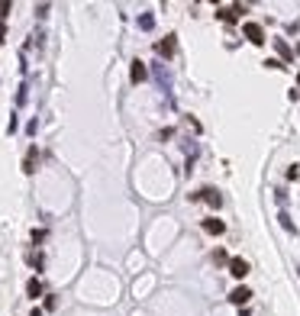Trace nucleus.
Wrapping results in <instances>:
<instances>
[{
  "instance_id": "nucleus-1",
  "label": "nucleus",
  "mask_w": 300,
  "mask_h": 316,
  "mask_svg": "<svg viewBox=\"0 0 300 316\" xmlns=\"http://www.w3.org/2000/svg\"><path fill=\"white\" fill-rule=\"evenodd\" d=\"M246 36H249V42H252V46H262V42H265L262 26H255V23H246Z\"/></svg>"
},
{
  "instance_id": "nucleus-2",
  "label": "nucleus",
  "mask_w": 300,
  "mask_h": 316,
  "mask_svg": "<svg viewBox=\"0 0 300 316\" xmlns=\"http://www.w3.org/2000/svg\"><path fill=\"white\" fill-rule=\"evenodd\" d=\"M249 297H252V291H249V287H236V291L229 293V300L236 303V307H246V303H249Z\"/></svg>"
},
{
  "instance_id": "nucleus-3",
  "label": "nucleus",
  "mask_w": 300,
  "mask_h": 316,
  "mask_svg": "<svg viewBox=\"0 0 300 316\" xmlns=\"http://www.w3.org/2000/svg\"><path fill=\"white\" fill-rule=\"evenodd\" d=\"M223 219H213V216H210V219H203V232H210V236H223Z\"/></svg>"
},
{
  "instance_id": "nucleus-4",
  "label": "nucleus",
  "mask_w": 300,
  "mask_h": 316,
  "mask_svg": "<svg viewBox=\"0 0 300 316\" xmlns=\"http://www.w3.org/2000/svg\"><path fill=\"white\" fill-rule=\"evenodd\" d=\"M229 271L236 274V278H246V274H249V262H246V258H232Z\"/></svg>"
},
{
  "instance_id": "nucleus-5",
  "label": "nucleus",
  "mask_w": 300,
  "mask_h": 316,
  "mask_svg": "<svg viewBox=\"0 0 300 316\" xmlns=\"http://www.w3.org/2000/svg\"><path fill=\"white\" fill-rule=\"evenodd\" d=\"M197 200H207L210 207H220V203H223V197H220V194H216V191H210V187H207V191H203V194H197Z\"/></svg>"
},
{
  "instance_id": "nucleus-6",
  "label": "nucleus",
  "mask_w": 300,
  "mask_h": 316,
  "mask_svg": "<svg viewBox=\"0 0 300 316\" xmlns=\"http://www.w3.org/2000/svg\"><path fill=\"white\" fill-rule=\"evenodd\" d=\"M36 158H39V152H36V148H29V155H26V165H23L26 174H32V171H36Z\"/></svg>"
},
{
  "instance_id": "nucleus-7",
  "label": "nucleus",
  "mask_w": 300,
  "mask_h": 316,
  "mask_svg": "<svg viewBox=\"0 0 300 316\" xmlns=\"http://www.w3.org/2000/svg\"><path fill=\"white\" fill-rule=\"evenodd\" d=\"M26 293H29L32 300H36L39 293H42V284H39V278H32V281H29V284H26Z\"/></svg>"
},
{
  "instance_id": "nucleus-8",
  "label": "nucleus",
  "mask_w": 300,
  "mask_h": 316,
  "mask_svg": "<svg viewBox=\"0 0 300 316\" xmlns=\"http://www.w3.org/2000/svg\"><path fill=\"white\" fill-rule=\"evenodd\" d=\"M146 77V68H142V62H132V84H139Z\"/></svg>"
},
{
  "instance_id": "nucleus-9",
  "label": "nucleus",
  "mask_w": 300,
  "mask_h": 316,
  "mask_svg": "<svg viewBox=\"0 0 300 316\" xmlns=\"http://www.w3.org/2000/svg\"><path fill=\"white\" fill-rule=\"evenodd\" d=\"M158 52H162V55H175V39H165V42H158Z\"/></svg>"
},
{
  "instance_id": "nucleus-10",
  "label": "nucleus",
  "mask_w": 300,
  "mask_h": 316,
  "mask_svg": "<svg viewBox=\"0 0 300 316\" xmlns=\"http://www.w3.org/2000/svg\"><path fill=\"white\" fill-rule=\"evenodd\" d=\"M275 49H277V52H281V55H284V58H291V49H287L284 42H281V39H275Z\"/></svg>"
},
{
  "instance_id": "nucleus-11",
  "label": "nucleus",
  "mask_w": 300,
  "mask_h": 316,
  "mask_svg": "<svg viewBox=\"0 0 300 316\" xmlns=\"http://www.w3.org/2000/svg\"><path fill=\"white\" fill-rule=\"evenodd\" d=\"M139 26H142V29H152V16H139Z\"/></svg>"
},
{
  "instance_id": "nucleus-12",
  "label": "nucleus",
  "mask_w": 300,
  "mask_h": 316,
  "mask_svg": "<svg viewBox=\"0 0 300 316\" xmlns=\"http://www.w3.org/2000/svg\"><path fill=\"white\" fill-rule=\"evenodd\" d=\"M29 316H42V310H32V313H29Z\"/></svg>"
},
{
  "instance_id": "nucleus-13",
  "label": "nucleus",
  "mask_w": 300,
  "mask_h": 316,
  "mask_svg": "<svg viewBox=\"0 0 300 316\" xmlns=\"http://www.w3.org/2000/svg\"><path fill=\"white\" fill-rule=\"evenodd\" d=\"M239 316H249V310H242V313H239Z\"/></svg>"
},
{
  "instance_id": "nucleus-14",
  "label": "nucleus",
  "mask_w": 300,
  "mask_h": 316,
  "mask_svg": "<svg viewBox=\"0 0 300 316\" xmlns=\"http://www.w3.org/2000/svg\"><path fill=\"white\" fill-rule=\"evenodd\" d=\"M297 81H300V77H297Z\"/></svg>"
}]
</instances>
